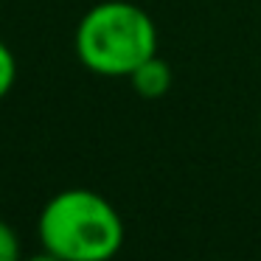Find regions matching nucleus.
Returning <instances> with one entry per match:
<instances>
[{
	"mask_svg": "<svg viewBox=\"0 0 261 261\" xmlns=\"http://www.w3.org/2000/svg\"><path fill=\"white\" fill-rule=\"evenodd\" d=\"M42 250L62 261H113L121 253L126 227L118 208L93 188H65L37 216Z\"/></svg>",
	"mask_w": 261,
	"mask_h": 261,
	"instance_id": "1",
	"label": "nucleus"
},
{
	"mask_svg": "<svg viewBox=\"0 0 261 261\" xmlns=\"http://www.w3.org/2000/svg\"><path fill=\"white\" fill-rule=\"evenodd\" d=\"M73 51L90 73L129 79L138 65L158 54V25L138 3L101 0L82 14L73 31Z\"/></svg>",
	"mask_w": 261,
	"mask_h": 261,
	"instance_id": "2",
	"label": "nucleus"
},
{
	"mask_svg": "<svg viewBox=\"0 0 261 261\" xmlns=\"http://www.w3.org/2000/svg\"><path fill=\"white\" fill-rule=\"evenodd\" d=\"M171 79H174V76H171V65L166 62V59H160L158 54L149 57L146 62H141L129 73L132 90H135L141 98H146V101L163 98L166 93L171 90Z\"/></svg>",
	"mask_w": 261,
	"mask_h": 261,
	"instance_id": "3",
	"label": "nucleus"
},
{
	"mask_svg": "<svg viewBox=\"0 0 261 261\" xmlns=\"http://www.w3.org/2000/svg\"><path fill=\"white\" fill-rule=\"evenodd\" d=\"M14 82H17V57L6 42L0 40V101L12 93Z\"/></svg>",
	"mask_w": 261,
	"mask_h": 261,
	"instance_id": "4",
	"label": "nucleus"
},
{
	"mask_svg": "<svg viewBox=\"0 0 261 261\" xmlns=\"http://www.w3.org/2000/svg\"><path fill=\"white\" fill-rule=\"evenodd\" d=\"M0 261H23L20 236L9 222L0 219Z\"/></svg>",
	"mask_w": 261,
	"mask_h": 261,
	"instance_id": "5",
	"label": "nucleus"
},
{
	"mask_svg": "<svg viewBox=\"0 0 261 261\" xmlns=\"http://www.w3.org/2000/svg\"><path fill=\"white\" fill-rule=\"evenodd\" d=\"M23 261H62V258H59V255H54V253H48V250H40V253L29 255V258H23Z\"/></svg>",
	"mask_w": 261,
	"mask_h": 261,
	"instance_id": "6",
	"label": "nucleus"
},
{
	"mask_svg": "<svg viewBox=\"0 0 261 261\" xmlns=\"http://www.w3.org/2000/svg\"><path fill=\"white\" fill-rule=\"evenodd\" d=\"M258 124H261V115H258Z\"/></svg>",
	"mask_w": 261,
	"mask_h": 261,
	"instance_id": "7",
	"label": "nucleus"
}]
</instances>
